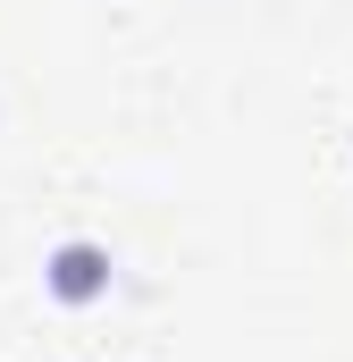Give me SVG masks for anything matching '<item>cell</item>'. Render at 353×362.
Here are the masks:
<instances>
[{"instance_id":"cell-1","label":"cell","mask_w":353,"mask_h":362,"mask_svg":"<svg viewBox=\"0 0 353 362\" xmlns=\"http://www.w3.org/2000/svg\"><path fill=\"white\" fill-rule=\"evenodd\" d=\"M59 286L85 295V286H92V253H68V262H59Z\"/></svg>"}]
</instances>
